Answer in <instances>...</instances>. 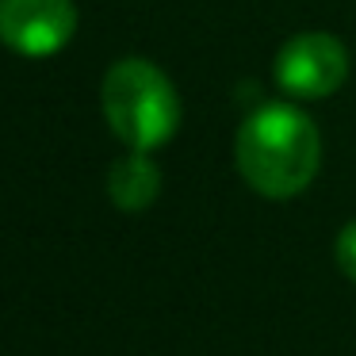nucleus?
I'll return each mask as SVG.
<instances>
[{"label": "nucleus", "instance_id": "nucleus-2", "mask_svg": "<svg viewBox=\"0 0 356 356\" xmlns=\"http://www.w3.org/2000/svg\"><path fill=\"white\" fill-rule=\"evenodd\" d=\"M100 108L111 134L127 149L165 146L180 127V96L172 81L146 58H123L104 73Z\"/></svg>", "mask_w": 356, "mask_h": 356}, {"label": "nucleus", "instance_id": "nucleus-5", "mask_svg": "<svg viewBox=\"0 0 356 356\" xmlns=\"http://www.w3.org/2000/svg\"><path fill=\"white\" fill-rule=\"evenodd\" d=\"M161 192V169L149 154L131 149L108 169V195L119 211H146Z\"/></svg>", "mask_w": 356, "mask_h": 356}, {"label": "nucleus", "instance_id": "nucleus-4", "mask_svg": "<svg viewBox=\"0 0 356 356\" xmlns=\"http://www.w3.org/2000/svg\"><path fill=\"white\" fill-rule=\"evenodd\" d=\"M77 31L73 0H0V42L24 58H50Z\"/></svg>", "mask_w": 356, "mask_h": 356}, {"label": "nucleus", "instance_id": "nucleus-1", "mask_svg": "<svg viewBox=\"0 0 356 356\" xmlns=\"http://www.w3.org/2000/svg\"><path fill=\"white\" fill-rule=\"evenodd\" d=\"M238 169L257 195L291 200L307 192L322 165V138L307 111L291 104H264L238 131Z\"/></svg>", "mask_w": 356, "mask_h": 356}, {"label": "nucleus", "instance_id": "nucleus-3", "mask_svg": "<svg viewBox=\"0 0 356 356\" xmlns=\"http://www.w3.org/2000/svg\"><path fill=\"white\" fill-rule=\"evenodd\" d=\"M348 77V50L325 31H302L276 54V85L299 100H325Z\"/></svg>", "mask_w": 356, "mask_h": 356}, {"label": "nucleus", "instance_id": "nucleus-6", "mask_svg": "<svg viewBox=\"0 0 356 356\" xmlns=\"http://www.w3.org/2000/svg\"><path fill=\"white\" fill-rule=\"evenodd\" d=\"M337 264H341V272L356 284V218L337 234Z\"/></svg>", "mask_w": 356, "mask_h": 356}]
</instances>
